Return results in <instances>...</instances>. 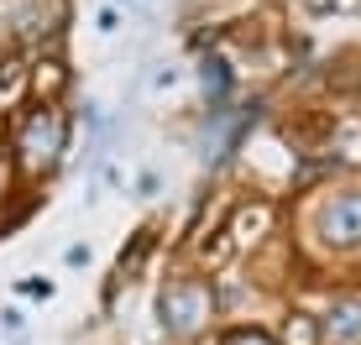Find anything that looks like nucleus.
<instances>
[{
  "label": "nucleus",
  "instance_id": "1",
  "mask_svg": "<svg viewBox=\"0 0 361 345\" xmlns=\"http://www.w3.org/2000/svg\"><path fill=\"white\" fill-rule=\"evenodd\" d=\"M63 152H68V115L58 105H37L32 115L16 126V163H21V172L42 178V172L58 168Z\"/></svg>",
  "mask_w": 361,
  "mask_h": 345
},
{
  "label": "nucleus",
  "instance_id": "2",
  "mask_svg": "<svg viewBox=\"0 0 361 345\" xmlns=\"http://www.w3.org/2000/svg\"><path fill=\"white\" fill-rule=\"evenodd\" d=\"M157 314H163L168 335H194V330L215 314V299H209V288L199 277H178V282H168V288H163Z\"/></svg>",
  "mask_w": 361,
  "mask_h": 345
},
{
  "label": "nucleus",
  "instance_id": "3",
  "mask_svg": "<svg viewBox=\"0 0 361 345\" xmlns=\"http://www.w3.org/2000/svg\"><path fill=\"white\" fill-rule=\"evenodd\" d=\"M319 230H325L330 246H356L361 241V194H335L330 209L319 215Z\"/></svg>",
  "mask_w": 361,
  "mask_h": 345
},
{
  "label": "nucleus",
  "instance_id": "4",
  "mask_svg": "<svg viewBox=\"0 0 361 345\" xmlns=\"http://www.w3.org/2000/svg\"><path fill=\"white\" fill-rule=\"evenodd\" d=\"M325 340L330 345H361V299H335V309L325 319Z\"/></svg>",
  "mask_w": 361,
  "mask_h": 345
},
{
  "label": "nucleus",
  "instance_id": "5",
  "mask_svg": "<svg viewBox=\"0 0 361 345\" xmlns=\"http://www.w3.org/2000/svg\"><path fill=\"white\" fill-rule=\"evenodd\" d=\"M68 89V68H63V58H37L32 63V94L42 105H58V94Z\"/></svg>",
  "mask_w": 361,
  "mask_h": 345
},
{
  "label": "nucleus",
  "instance_id": "6",
  "mask_svg": "<svg viewBox=\"0 0 361 345\" xmlns=\"http://www.w3.org/2000/svg\"><path fill=\"white\" fill-rule=\"evenodd\" d=\"M32 84V68L21 58H0V105H16Z\"/></svg>",
  "mask_w": 361,
  "mask_h": 345
},
{
  "label": "nucleus",
  "instance_id": "7",
  "mask_svg": "<svg viewBox=\"0 0 361 345\" xmlns=\"http://www.w3.org/2000/svg\"><path fill=\"white\" fill-rule=\"evenodd\" d=\"M267 220H272L267 204H246V209H235L231 236H235V241H257V230H267Z\"/></svg>",
  "mask_w": 361,
  "mask_h": 345
},
{
  "label": "nucleus",
  "instance_id": "8",
  "mask_svg": "<svg viewBox=\"0 0 361 345\" xmlns=\"http://www.w3.org/2000/svg\"><path fill=\"white\" fill-rule=\"evenodd\" d=\"M199 79H204V94L220 105L226 89H231V63H226V58H204V63H199Z\"/></svg>",
  "mask_w": 361,
  "mask_h": 345
},
{
  "label": "nucleus",
  "instance_id": "9",
  "mask_svg": "<svg viewBox=\"0 0 361 345\" xmlns=\"http://www.w3.org/2000/svg\"><path fill=\"white\" fill-rule=\"evenodd\" d=\"M283 340H288V345H319V330H314V319H309V314H288Z\"/></svg>",
  "mask_w": 361,
  "mask_h": 345
},
{
  "label": "nucleus",
  "instance_id": "10",
  "mask_svg": "<svg viewBox=\"0 0 361 345\" xmlns=\"http://www.w3.org/2000/svg\"><path fill=\"white\" fill-rule=\"evenodd\" d=\"M220 345H278L267 335V330H252V325H235V330H226L220 335Z\"/></svg>",
  "mask_w": 361,
  "mask_h": 345
},
{
  "label": "nucleus",
  "instance_id": "11",
  "mask_svg": "<svg viewBox=\"0 0 361 345\" xmlns=\"http://www.w3.org/2000/svg\"><path fill=\"white\" fill-rule=\"evenodd\" d=\"M152 251V230H142L136 236V246H131V256H121V267H116V277H136V267H142V256Z\"/></svg>",
  "mask_w": 361,
  "mask_h": 345
},
{
  "label": "nucleus",
  "instance_id": "12",
  "mask_svg": "<svg viewBox=\"0 0 361 345\" xmlns=\"http://www.w3.org/2000/svg\"><path fill=\"white\" fill-rule=\"evenodd\" d=\"M21 293H27V299H47V293H53V282H37V277H32V282H21Z\"/></svg>",
  "mask_w": 361,
  "mask_h": 345
}]
</instances>
